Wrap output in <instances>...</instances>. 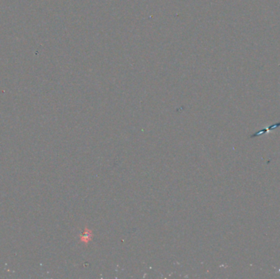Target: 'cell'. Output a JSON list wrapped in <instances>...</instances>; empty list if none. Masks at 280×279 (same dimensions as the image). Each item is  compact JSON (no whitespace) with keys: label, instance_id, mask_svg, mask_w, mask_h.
Segmentation results:
<instances>
[{"label":"cell","instance_id":"6da1fadb","mask_svg":"<svg viewBox=\"0 0 280 279\" xmlns=\"http://www.w3.org/2000/svg\"><path fill=\"white\" fill-rule=\"evenodd\" d=\"M279 126H280V123H278V124H275V125H271L270 127L266 128V129H261V130H260L259 132H257L256 134H254L253 135L251 136V138L259 136V135H260V134H265V133H267L268 131L272 130V129H275V128L279 127Z\"/></svg>","mask_w":280,"mask_h":279}]
</instances>
